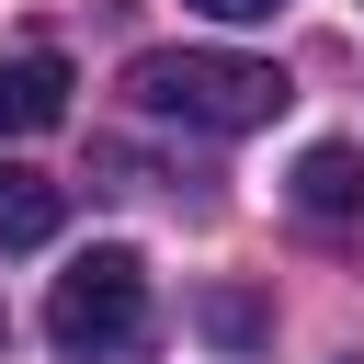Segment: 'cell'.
I'll list each match as a JSON object with an SVG mask.
<instances>
[{"mask_svg": "<svg viewBox=\"0 0 364 364\" xmlns=\"http://www.w3.org/2000/svg\"><path fill=\"white\" fill-rule=\"evenodd\" d=\"M136 114H171V125H205V136H250L296 102V80L273 57H228V46H148L125 68Z\"/></svg>", "mask_w": 364, "mask_h": 364, "instance_id": "obj_1", "label": "cell"}, {"mask_svg": "<svg viewBox=\"0 0 364 364\" xmlns=\"http://www.w3.org/2000/svg\"><path fill=\"white\" fill-rule=\"evenodd\" d=\"M46 341H57L68 364H114V353H136V341H148V262H136L125 239L80 250V262L57 273V296H46Z\"/></svg>", "mask_w": 364, "mask_h": 364, "instance_id": "obj_2", "label": "cell"}, {"mask_svg": "<svg viewBox=\"0 0 364 364\" xmlns=\"http://www.w3.org/2000/svg\"><path fill=\"white\" fill-rule=\"evenodd\" d=\"M68 114V57L57 46H11L0 57V136H46Z\"/></svg>", "mask_w": 364, "mask_h": 364, "instance_id": "obj_3", "label": "cell"}, {"mask_svg": "<svg viewBox=\"0 0 364 364\" xmlns=\"http://www.w3.org/2000/svg\"><path fill=\"white\" fill-rule=\"evenodd\" d=\"M284 193H296V216H307V228H364V159H353L341 136H318V148L296 159V182H284Z\"/></svg>", "mask_w": 364, "mask_h": 364, "instance_id": "obj_4", "label": "cell"}, {"mask_svg": "<svg viewBox=\"0 0 364 364\" xmlns=\"http://www.w3.org/2000/svg\"><path fill=\"white\" fill-rule=\"evenodd\" d=\"M68 228V182L46 171H0V250H46Z\"/></svg>", "mask_w": 364, "mask_h": 364, "instance_id": "obj_5", "label": "cell"}, {"mask_svg": "<svg viewBox=\"0 0 364 364\" xmlns=\"http://www.w3.org/2000/svg\"><path fill=\"white\" fill-rule=\"evenodd\" d=\"M205 330H216V341H262V307H250V296H205Z\"/></svg>", "mask_w": 364, "mask_h": 364, "instance_id": "obj_6", "label": "cell"}, {"mask_svg": "<svg viewBox=\"0 0 364 364\" xmlns=\"http://www.w3.org/2000/svg\"><path fill=\"white\" fill-rule=\"evenodd\" d=\"M193 11H205V23H273L284 0H193Z\"/></svg>", "mask_w": 364, "mask_h": 364, "instance_id": "obj_7", "label": "cell"}]
</instances>
